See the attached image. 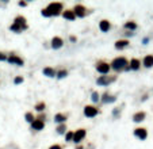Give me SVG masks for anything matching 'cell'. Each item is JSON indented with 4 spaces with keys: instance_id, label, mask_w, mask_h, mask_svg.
Returning a JSON list of instances; mask_svg holds the SVG:
<instances>
[{
    "instance_id": "obj_3",
    "label": "cell",
    "mask_w": 153,
    "mask_h": 149,
    "mask_svg": "<svg viewBox=\"0 0 153 149\" xmlns=\"http://www.w3.org/2000/svg\"><path fill=\"white\" fill-rule=\"evenodd\" d=\"M46 10L49 11L50 16L51 15H58V14L62 11V4L61 3H51V4H49V7H47Z\"/></svg>"
},
{
    "instance_id": "obj_4",
    "label": "cell",
    "mask_w": 153,
    "mask_h": 149,
    "mask_svg": "<svg viewBox=\"0 0 153 149\" xmlns=\"http://www.w3.org/2000/svg\"><path fill=\"white\" fill-rule=\"evenodd\" d=\"M96 114H98V108H95L94 106H86V107H84V115H86V117L92 118V117H95Z\"/></svg>"
},
{
    "instance_id": "obj_17",
    "label": "cell",
    "mask_w": 153,
    "mask_h": 149,
    "mask_svg": "<svg viewBox=\"0 0 153 149\" xmlns=\"http://www.w3.org/2000/svg\"><path fill=\"white\" fill-rule=\"evenodd\" d=\"M129 45V42L126 41V39H123V41H118L117 43H115V47L117 49H123V47H126Z\"/></svg>"
},
{
    "instance_id": "obj_12",
    "label": "cell",
    "mask_w": 153,
    "mask_h": 149,
    "mask_svg": "<svg viewBox=\"0 0 153 149\" xmlns=\"http://www.w3.org/2000/svg\"><path fill=\"white\" fill-rule=\"evenodd\" d=\"M51 46L54 47V49H60L62 46V39L58 38V37H54L53 41H51Z\"/></svg>"
},
{
    "instance_id": "obj_16",
    "label": "cell",
    "mask_w": 153,
    "mask_h": 149,
    "mask_svg": "<svg viewBox=\"0 0 153 149\" xmlns=\"http://www.w3.org/2000/svg\"><path fill=\"white\" fill-rule=\"evenodd\" d=\"M99 27H100V30L102 31H108V29H110V23H108V21H102L100 22V25H99Z\"/></svg>"
},
{
    "instance_id": "obj_15",
    "label": "cell",
    "mask_w": 153,
    "mask_h": 149,
    "mask_svg": "<svg viewBox=\"0 0 153 149\" xmlns=\"http://www.w3.org/2000/svg\"><path fill=\"white\" fill-rule=\"evenodd\" d=\"M133 119H134L136 122H141V121H144V119H145V113H137V114H134Z\"/></svg>"
},
{
    "instance_id": "obj_9",
    "label": "cell",
    "mask_w": 153,
    "mask_h": 149,
    "mask_svg": "<svg viewBox=\"0 0 153 149\" xmlns=\"http://www.w3.org/2000/svg\"><path fill=\"white\" fill-rule=\"evenodd\" d=\"M134 134H136L140 140H145V138H146V136H148V134H146V130H145V129H142V128L136 129V130H134Z\"/></svg>"
},
{
    "instance_id": "obj_8",
    "label": "cell",
    "mask_w": 153,
    "mask_h": 149,
    "mask_svg": "<svg viewBox=\"0 0 153 149\" xmlns=\"http://www.w3.org/2000/svg\"><path fill=\"white\" fill-rule=\"evenodd\" d=\"M96 69H98V72H100V73H108V71H110V65L108 64H106V62H99L98 64V67H96Z\"/></svg>"
},
{
    "instance_id": "obj_18",
    "label": "cell",
    "mask_w": 153,
    "mask_h": 149,
    "mask_svg": "<svg viewBox=\"0 0 153 149\" xmlns=\"http://www.w3.org/2000/svg\"><path fill=\"white\" fill-rule=\"evenodd\" d=\"M43 73H45L46 76H49V77H54V76H56L54 69H51V68H45V69H43Z\"/></svg>"
},
{
    "instance_id": "obj_2",
    "label": "cell",
    "mask_w": 153,
    "mask_h": 149,
    "mask_svg": "<svg viewBox=\"0 0 153 149\" xmlns=\"http://www.w3.org/2000/svg\"><path fill=\"white\" fill-rule=\"evenodd\" d=\"M111 65L115 71H121V69L125 68V65H128V61H126L125 57H119V58H115V60L111 62Z\"/></svg>"
},
{
    "instance_id": "obj_1",
    "label": "cell",
    "mask_w": 153,
    "mask_h": 149,
    "mask_svg": "<svg viewBox=\"0 0 153 149\" xmlns=\"http://www.w3.org/2000/svg\"><path fill=\"white\" fill-rule=\"evenodd\" d=\"M27 29V25H26V19L23 16H18L14 22V25L11 26V30L12 31H16V33H19L22 30H26Z\"/></svg>"
},
{
    "instance_id": "obj_22",
    "label": "cell",
    "mask_w": 153,
    "mask_h": 149,
    "mask_svg": "<svg viewBox=\"0 0 153 149\" xmlns=\"http://www.w3.org/2000/svg\"><path fill=\"white\" fill-rule=\"evenodd\" d=\"M115 98L114 96H108V95H104V99H103V102L104 103H108V102H114Z\"/></svg>"
},
{
    "instance_id": "obj_26",
    "label": "cell",
    "mask_w": 153,
    "mask_h": 149,
    "mask_svg": "<svg viewBox=\"0 0 153 149\" xmlns=\"http://www.w3.org/2000/svg\"><path fill=\"white\" fill-rule=\"evenodd\" d=\"M92 100H94V102H98V100H99V94L98 92L92 94Z\"/></svg>"
},
{
    "instance_id": "obj_19",
    "label": "cell",
    "mask_w": 153,
    "mask_h": 149,
    "mask_svg": "<svg viewBox=\"0 0 153 149\" xmlns=\"http://www.w3.org/2000/svg\"><path fill=\"white\" fill-rule=\"evenodd\" d=\"M130 68L134 69V71H137L138 68H140V61H138L137 58H133L132 62H130Z\"/></svg>"
},
{
    "instance_id": "obj_10",
    "label": "cell",
    "mask_w": 153,
    "mask_h": 149,
    "mask_svg": "<svg viewBox=\"0 0 153 149\" xmlns=\"http://www.w3.org/2000/svg\"><path fill=\"white\" fill-rule=\"evenodd\" d=\"M8 61H10L11 64H16V65H23V60H22V58H19V57H16L15 54H12V56L8 57Z\"/></svg>"
},
{
    "instance_id": "obj_27",
    "label": "cell",
    "mask_w": 153,
    "mask_h": 149,
    "mask_svg": "<svg viewBox=\"0 0 153 149\" xmlns=\"http://www.w3.org/2000/svg\"><path fill=\"white\" fill-rule=\"evenodd\" d=\"M68 73H66V71H61V72H58V77L60 79H62V77H65Z\"/></svg>"
},
{
    "instance_id": "obj_24",
    "label": "cell",
    "mask_w": 153,
    "mask_h": 149,
    "mask_svg": "<svg viewBox=\"0 0 153 149\" xmlns=\"http://www.w3.org/2000/svg\"><path fill=\"white\" fill-rule=\"evenodd\" d=\"M35 108L38 110V111H42V110L45 108V103H38V104L35 106Z\"/></svg>"
},
{
    "instance_id": "obj_32",
    "label": "cell",
    "mask_w": 153,
    "mask_h": 149,
    "mask_svg": "<svg viewBox=\"0 0 153 149\" xmlns=\"http://www.w3.org/2000/svg\"><path fill=\"white\" fill-rule=\"evenodd\" d=\"M50 149H61V148H60V146H58V145H54V146H51Z\"/></svg>"
},
{
    "instance_id": "obj_29",
    "label": "cell",
    "mask_w": 153,
    "mask_h": 149,
    "mask_svg": "<svg viewBox=\"0 0 153 149\" xmlns=\"http://www.w3.org/2000/svg\"><path fill=\"white\" fill-rule=\"evenodd\" d=\"M42 15L43 16H50V14H49V11L47 10H42Z\"/></svg>"
},
{
    "instance_id": "obj_13",
    "label": "cell",
    "mask_w": 153,
    "mask_h": 149,
    "mask_svg": "<svg viewBox=\"0 0 153 149\" xmlns=\"http://www.w3.org/2000/svg\"><path fill=\"white\" fill-rule=\"evenodd\" d=\"M62 15H64V18H65V19H68V21H73V19H75V18H76V15H75V12H73V11H64V14H62Z\"/></svg>"
},
{
    "instance_id": "obj_23",
    "label": "cell",
    "mask_w": 153,
    "mask_h": 149,
    "mask_svg": "<svg viewBox=\"0 0 153 149\" xmlns=\"http://www.w3.org/2000/svg\"><path fill=\"white\" fill-rule=\"evenodd\" d=\"M26 121H29V122H31V124H33L35 119H34V117H33V114H31V113H27V114H26Z\"/></svg>"
},
{
    "instance_id": "obj_6",
    "label": "cell",
    "mask_w": 153,
    "mask_h": 149,
    "mask_svg": "<svg viewBox=\"0 0 153 149\" xmlns=\"http://www.w3.org/2000/svg\"><path fill=\"white\" fill-rule=\"evenodd\" d=\"M114 80H115V76H112V77L102 76V77H99V79H98V84H99V86H106V84L114 82Z\"/></svg>"
},
{
    "instance_id": "obj_7",
    "label": "cell",
    "mask_w": 153,
    "mask_h": 149,
    "mask_svg": "<svg viewBox=\"0 0 153 149\" xmlns=\"http://www.w3.org/2000/svg\"><path fill=\"white\" fill-rule=\"evenodd\" d=\"M75 15L76 16H80V18H83V16H86V14H87V10H86V7H83V5H76L75 7Z\"/></svg>"
},
{
    "instance_id": "obj_5",
    "label": "cell",
    "mask_w": 153,
    "mask_h": 149,
    "mask_svg": "<svg viewBox=\"0 0 153 149\" xmlns=\"http://www.w3.org/2000/svg\"><path fill=\"white\" fill-rule=\"evenodd\" d=\"M84 137H86V130H84V129L76 130V133H73V141H75V142H80Z\"/></svg>"
},
{
    "instance_id": "obj_14",
    "label": "cell",
    "mask_w": 153,
    "mask_h": 149,
    "mask_svg": "<svg viewBox=\"0 0 153 149\" xmlns=\"http://www.w3.org/2000/svg\"><path fill=\"white\" fill-rule=\"evenodd\" d=\"M144 65L146 68L153 67V56H146L144 58Z\"/></svg>"
},
{
    "instance_id": "obj_11",
    "label": "cell",
    "mask_w": 153,
    "mask_h": 149,
    "mask_svg": "<svg viewBox=\"0 0 153 149\" xmlns=\"http://www.w3.org/2000/svg\"><path fill=\"white\" fill-rule=\"evenodd\" d=\"M31 126H33V129H35V130H41V129H43V119H35L33 124H31Z\"/></svg>"
},
{
    "instance_id": "obj_21",
    "label": "cell",
    "mask_w": 153,
    "mask_h": 149,
    "mask_svg": "<svg viewBox=\"0 0 153 149\" xmlns=\"http://www.w3.org/2000/svg\"><path fill=\"white\" fill-rule=\"evenodd\" d=\"M65 117H64V115H62V114H57L56 117H54V121H56V122H64V121H65Z\"/></svg>"
},
{
    "instance_id": "obj_33",
    "label": "cell",
    "mask_w": 153,
    "mask_h": 149,
    "mask_svg": "<svg viewBox=\"0 0 153 149\" xmlns=\"http://www.w3.org/2000/svg\"><path fill=\"white\" fill-rule=\"evenodd\" d=\"M19 5H22V7H25L26 3H25V1H21V3H19Z\"/></svg>"
},
{
    "instance_id": "obj_25",
    "label": "cell",
    "mask_w": 153,
    "mask_h": 149,
    "mask_svg": "<svg viewBox=\"0 0 153 149\" xmlns=\"http://www.w3.org/2000/svg\"><path fill=\"white\" fill-rule=\"evenodd\" d=\"M57 132L60 134H62L64 132H65V125H61V126H58V129H57Z\"/></svg>"
},
{
    "instance_id": "obj_20",
    "label": "cell",
    "mask_w": 153,
    "mask_h": 149,
    "mask_svg": "<svg viewBox=\"0 0 153 149\" xmlns=\"http://www.w3.org/2000/svg\"><path fill=\"white\" fill-rule=\"evenodd\" d=\"M126 29H130V30H134V29H137V25L134 23V22H128L126 25H125Z\"/></svg>"
},
{
    "instance_id": "obj_31",
    "label": "cell",
    "mask_w": 153,
    "mask_h": 149,
    "mask_svg": "<svg viewBox=\"0 0 153 149\" xmlns=\"http://www.w3.org/2000/svg\"><path fill=\"white\" fill-rule=\"evenodd\" d=\"M3 60H5V56H4V54H1V53H0V61H3Z\"/></svg>"
},
{
    "instance_id": "obj_30",
    "label": "cell",
    "mask_w": 153,
    "mask_h": 149,
    "mask_svg": "<svg viewBox=\"0 0 153 149\" xmlns=\"http://www.w3.org/2000/svg\"><path fill=\"white\" fill-rule=\"evenodd\" d=\"M23 82V79H22V77H16L15 79V84H19V83H22Z\"/></svg>"
},
{
    "instance_id": "obj_28",
    "label": "cell",
    "mask_w": 153,
    "mask_h": 149,
    "mask_svg": "<svg viewBox=\"0 0 153 149\" xmlns=\"http://www.w3.org/2000/svg\"><path fill=\"white\" fill-rule=\"evenodd\" d=\"M72 138H73V133H71V132H69V133L66 134V141H71Z\"/></svg>"
}]
</instances>
